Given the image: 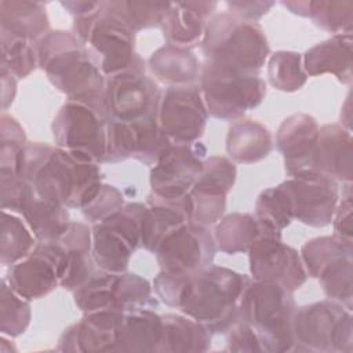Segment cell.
I'll return each mask as SVG.
<instances>
[{"label":"cell","instance_id":"cell-1","mask_svg":"<svg viewBox=\"0 0 353 353\" xmlns=\"http://www.w3.org/2000/svg\"><path fill=\"white\" fill-rule=\"evenodd\" d=\"M18 174L40 197L66 208H83L102 185L98 164L40 142L23 148Z\"/></svg>","mask_w":353,"mask_h":353},{"label":"cell","instance_id":"cell-2","mask_svg":"<svg viewBox=\"0 0 353 353\" xmlns=\"http://www.w3.org/2000/svg\"><path fill=\"white\" fill-rule=\"evenodd\" d=\"M34 50L39 68L69 101L103 108L106 76L95 55L73 33L48 32L34 43Z\"/></svg>","mask_w":353,"mask_h":353},{"label":"cell","instance_id":"cell-3","mask_svg":"<svg viewBox=\"0 0 353 353\" xmlns=\"http://www.w3.org/2000/svg\"><path fill=\"white\" fill-rule=\"evenodd\" d=\"M248 281L244 274L211 263L188 276L176 307L211 334L226 332L237 319L239 301Z\"/></svg>","mask_w":353,"mask_h":353},{"label":"cell","instance_id":"cell-4","mask_svg":"<svg viewBox=\"0 0 353 353\" xmlns=\"http://www.w3.org/2000/svg\"><path fill=\"white\" fill-rule=\"evenodd\" d=\"M204 62L247 74H258L269 55V44L256 22L232 12L214 14L200 41Z\"/></svg>","mask_w":353,"mask_h":353},{"label":"cell","instance_id":"cell-5","mask_svg":"<svg viewBox=\"0 0 353 353\" xmlns=\"http://www.w3.org/2000/svg\"><path fill=\"white\" fill-rule=\"evenodd\" d=\"M295 301L290 291L269 281H248L237 306V319L258 338L261 352L283 353L292 349Z\"/></svg>","mask_w":353,"mask_h":353},{"label":"cell","instance_id":"cell-6","mask_svg":"<svg viewBox=\"0 0 353 353\" xmlns=\"http://www.w3.org/2000/svg\"><path fill=\"white\" fill-rule=\"evenodd\" d=\"M73 32L95 55L106 77L127 70H145V62L135 51V32L114 15L105 1H99L91 14L76 18Z\"/></svg>","mask_w":353,"mask_h":353},{"label":"cell","instance_id":"cell-7","mask_svg":"<svg viewBox=\"0 0 353 353\" xmlns=\"http://www.w3.org/2000/svg\"><path fill=\"white\" fill-rule=\"evenodd\" d=\"M317 353H352L353 317L335 301L296 307L292 317V349Z\"/></svg>","mask_w":353,"mask_h":353},{"label":"cell","instance_id":"cell-8","mask_svg":"<svg viewBox=\"0 0 353 353\" xmlns=\"http://www.w3.org/2000/svg\"><path fill=\"white\" fill-rule=\"evenodd\" d=\"M199 88L208 114L219 120L240 119L266 95V84L258 74L239 73L208 62L200 68Z\"/></svg>","mask_w":353,"mask_h":353},{"label":"cell","instance_id":"cell-9","mask_svg":"<svg viewBox=\"0 0 353 353\" xmlns=\"http://www.w3.org/2000/svg\"><path fill=\"white\" fill-rule=\"evenodd\" d=\"M51 130L58 148L83 161L105 163L108 116L103 108L68 101L54 117Z\"/></svg>","mask_w":353,"mask_h":353},{"label":"cell","instance_id":"cell-10","mask_svg":"<svg viewBox=\"0 0 353 353\" xmlns=\"http://www.w3.org/2000/svg\"><path fill=\"white\" fill-rule=\"evenodd\" d=\"M145 204L123 205L114 215L92 223V259L108 273H124L135 250L141 245Z\"/></svg>","mask_w":353,"mask_h":353},{"label":"cell","instance_id":"cell-11","mask_svg":"<svg viewBox=\"0 0 353 353\" xmlns=\"http://www.w3.org/2000/svg\"><path fill=\"white\" fill-rule=\"evenodd\" d=\"M353 245L335 236L306 241L301 248L305 270L317 279L324 294L352 309L353 299Z\"/></svg>","mask_w":353,"mask_h":353},{"label":"cell","instance_id":"cell-12","mask_svg":"<svg viewBox=\"0 0 353 353\" xmlns=\"http://www.w3.org/2000/svg\"><path fill=\"white\" fill-rule=\"evenodd\" d=\"M172 146L161 130L157 113H150L131 121H108L105 163H120L135 159L154 165Z\"/></svg>","mask_w":353,"mask_h":353},{"label":"cell","instance_id":"cell-13","mask_svg":"<svg viewBox=\"0 0 353 353\" xmlns=\"http://www.w3.org/2000/svg\"><path fill=\"white\" fill-rule=\"evenodd\" d=\"M208 112L199 85H174L160 95L157 120L174 145L197 142L205 130Z\"/></svg>","mask_w":353,"mask_h":353},{"label":"cell","instance_id":"cell-14","mask_svg":"<svg viewBox=\"0 0 353 353\" xmlns=\"http://www.w3.org/2000/svg\"><path fill=\"white\" fill-rule=\"evenodd\" d=\"M215 251V240L210 230L189 222L167 233L154 254L161 270L190 274L210 266Z\"/></svg>","mask_w":353,"mask_h":353},{"label":"cell","instance_id":"cell-15","mask_svg":"<svg viewBox=\"0 0 353 353\" xmlns=\"http://www.w3.org/2000/svg\"><path fill=\"white\" fill-rule=\"evenodd\" d=\"M161 92L145 70H127L106 77L103 108L109 120L131 121L157 113Z\"/></svg>","mask_w":353,"mask_h":353},{"label":"cell","instance_id":"cell-16","mask_svg":"<svg viewBox=\"0 0 353 353\" xmlns=\"http://www.w3.org/2000/svg\"><path fill=\"white\" fill-rule=\"evenodd\" d=\"M248 258L254 280L274 283L290 292L306 281L301 254L281 239L261 236L248 250Z\"/></svg>","mask_w":353,"mask_h":353},{"label":"cell","instance_id":"cell-17","mask_svg":"<svg viewBox=\"0 0 353 353\" xmlns=\"http://www.w3.org/2000/svg\"><path fill=\"white\" fill-rule=\"evenodd\" d=\"M320 127L316 119L306 113L287 117L276 134V146L283 154L285 171L295 179H320L316 167V146Z\"/></svg>","mask_w":353,"mask_h":353},{"label":"cell","instance_id":"cell-18","mask_svg":"<svg viewBox=\"0 0 353 353\" xmlns=\"http://www.w3.org/2000/svg\"><path fill=\"white\" fill-rule=\"evenodd\" d=\"M205 148L199 142L174 145L150 170L152 193L163 199H179L192 190L204 163Z\"/></svg>","mask_w":353,"mask_h":353},{"label":"cell","instance_id":"cell-19","mask_svg":"<svg viewBox=\"0 0 353 353\" xmlns=\"http://www.w3.org/2000/svg\"><path fill=\"white\" fill-rule=\"evenodd\" d=\"M44 244L55 259L59 285L62 288L76 291L99 272L91 254V228L85 223L70 222L62 236Z\"/></svg>","mask_w":353,"mask_h":353},{"label":"cell","instance_id":"cell-20","mask_svg":"<svg viewBox=\"0 0 353 353\" xmlns=\"http://www.w3.org/2000/svg\"><path fill=\"white\" fill-rule=\"evenodd\" d=\"M287 199L292 219L323 228L332 222V216L339 201L336 182L320 178L314 181L287 179L279 185Z\"/></svg>","mask_w":353,"mask_h":353},{"label":"cell","instance_id":"cell-21","mask_svg":"<svg viewBox=\"0 0 353 353\" xmlns=\"http://www.w3.org/2000/svg\"><path fill=\"white\" fill-rule=\"evenodd\" d=\"M124 310H98L69 325L59 338L58 350L79 353H110L116 350Z\"/></svg>","mask_w":353,"mask_h":353},{"label":"cell","instance_id":"cell-22","mask_svg":"<svg viewBox=\"0 0 353 353\" xmlns=\"http://www.w3.org/2000/svg\"><path fill=\"white\" fill-rule=\"evenodd\" d=\"M6 281L28 301L46 296L59 284L57 265L39 243L26 258L11 265Z\"/></svg>","mask_w":353,"mask_h":353},{"label":"cell","instance_id":"cell-23","mask_svg":"<svg viewBox=\"0 0 353 353\" xmlns=\"http://www.w3.org/2000/svg\"><path fill=\"white\" fill-rule=\"evenodd\" d=\"M216 1H176L161 23L167 44L190 48L200 44L205 25L216 8Z\"/></svg>","mask_w":353,"mask_h":353},{"label":"cell","instance_id":"cell-24","mask_svg":"<svg viewBox=\"0 0 353 353\" xmlns=\"http://www.w3.org/2000/svg\"><path fill=\"white\" fill-rule=\"evenodd\" d=\"M316 167L321 178L352 183L353 139L349 130L338 124L320 127L316 146Z\"/></svg>","mask_w":353,"mask_h":353},{"label":"cell","instance_id":"cell-25","mask_svg":"<svg viewBox=\"0 0 353 353\" xmlns=\"http://www.w3.org/2000/svg\"><path fill=\"white\" fill-rule=\"evenodd\" d=\"M148 199L142 221L141 245L154 252L167 233L192 222V201L189 194L179 199H163L150 193Z\"/></svg>","mask_w":353,"mask_h":353},{"label":"cell","instance_id":"cell-26","mask_svg":"<svg viewBox=\"0 0 353 353\" xmlns=\"http://www.w3.org/2000/svg\"><path fill=\"white\" fill-rule=\"evenodd\" d=\"M15 211L22 214L39 243L57 240L70 225L66 207L40 197L28 183H25Z\"/></svg>","mask_w":353,"mask_h":353},{"label":"cell","instance_id":"cell-27","mask_svg":"<svg viewBox=\"0 0 353 353\" xmlns=\"http://www.w3.org/2000/svg\"><path fill=\"white\" fill-rule=\"evenodd\" d=\"M302 66L307 76L334 74L341 83H352L353 39L352 34H334L332 37L309 48Z\"/></svg>","mask_w":353,"mask_h":353},{"label":"cell","instance_id":"cell-28","mask_svg":"<svg viewBox=\"0 0 353 353\" xmlns=\"http://www.w3.org/2000/svg\"><path fill=\"white\" fill-rule=\"evenodd\" d=\"M46 7L37 1L1 0L0 34L36 43L50 30Z\"/></svg>","mask_w":353,"mask_h":353},{"label":"cell","instance_id":"cell-29","mask_svg":"<svg viewBox=\"0 0 353 353\" xmlns=\"http://www.w3.org/2000/svg\"><path fill=\"white\" fill-rule=\"evenodd\" d=\"M161 335V316L152 309L127 310L120 325L114 352H159Z\"/></svg>","mask_w":353,"mask_h":353},{"label":"cell","instance_id":"cell-30","mask_svg":"<svg viewBox=\"0 0 353 353\" xmlns=\"http://www.w3.org/2000/svg\"><path fill=\"white\" fill-rule=\"evenodd\" d=\"M273 149L269 130L258 121H236L226 137V152L234 163L252 164L263 160Z\"/></svg>","mask_w":353,"mask_h":353},{"label":"cell","instance_id":"cell-31","mask_svg":"<svg viewBox=\"0 0 353 353\" xmlns=\"http://www.w3.org/2000/svg\"><path fill=\"white\" fill-rule=\"evenodd\" d=\"M148 65L152 73L170 87L193 84L199 79L201 68L189 48L170 44L156 50Z\"/></svg>","mask_w":353,"mask_h":353},{"label":"cell","instance_id":"cell-32","mask_svg":"<svg viewBox=\"0 0 353 353\" xmlns=\"http://www.w3.org/2000/svg\"><path fill=\"white\" fill-rule=\"evenodd\" d=\"M291 12L310 18L321 29L334 34H352L353 1L350 0H314L283 1Z\"/></svg>","mask_w":353,"mask_h":353},{"label":"cell","instance_id":"cell-33","mask_svg":"<svg viewBox=\"0 0 353 353\" xmlns=\"http://www.w3.org/2000/svg\"><path fill=\"white\" fill-rule=\"evenodd\" d=\"M159 353L205 352L211 345V332L190 317L165 314Z\"/></svg>","mask_w":353,"mask_h":353},{"label":"cell","instance_id":"cell-34","mask_svg":"<svg viewBox=\"0 0 353 353\" xmlns=\"http://www.w3.org/2000/svg\"><path fill=\"white\" fill-rule=\"evenodd\" d=\"M261 237L259 225L252 214L233 212L218 221L214 240L219 251L225 254L248 252Z\"/></svg>","mask_w":353,"mask_h":353},{"label":"cell","instance_id":"cell-35","mask_svg":"<svg viewBox=\"0 0 353 353\" xmlns=\"http://www.w3.org/2000/svg\"><path fill=\"white\" fill-rule=\"evenodd\" d=\"M254 216L259 225L261 236L281 239V232L291 223L292 215L279 186L265 189L258 196Z\"/></svg>","mask_w":353,"mask_h":353},{"label":"cell","instance_id":"cell-36","mask_svg":"<svg viewBox=\"0 0 353 353\" xmlns=\"http://www.w3.org/2000/svg\"><path fill=\"white\" fill-rule=\"evenodd\" d=\"M106 7L117 15L132 32L146 28L161 26L170 1H138V0H116L105 1Z\"/></svg>","mask_w":353,"mask_h":353},{"label":"cell","instance_id":"cell-37","mask_svg":"<svg viewBox=\"0 0 353 353\" xmlns=\"http://www.w3.org/2000/svg\"><path fill=\"white\" fill-rule=\"evenodd\" d=\"M36 247L34 234L15 215L1 211V237H0V262L14 265L26 258Z\"/></svg>","mask_w":353,"mask_h":353},{"label":"cell","instance_id":"cell-38","mask_svg":"<svg viewBox=\"0 0 353 353\" xmlns=\"http://www.w3.org/2000/svg\"><path fill=\"white\" fill-rule=\"evenodd\" d=\"M269 83L284 92H294L302 88L307 74L302 66V57L294 51H277L268 62Z\"/></svg>","mask_w":353,"mask_h":353},{"label":"cell","instance_id":"cell-39","mask_svg":"<svg viewBox=\"0 0 353 353\" xmlns=\"http://www.w3.org/2000/svg\"><path fill=\"white\" fill-rule=\"evenodd\" d=\"M32 312L28 299L19 296L8 285L6 279L0 288V330L3 335L18 336L30 323Z\"/></svg>","mask_w":353,"mask_h":353},{"label":"cell","instance_id":"cell-40","mask_svg":"<svg viewBox=\"0 0 353 353\" xmlns=\"http://www.w3.org/2000/svg\"><path fill=\"white\" fill-rule=\"evenodd\" d=\"M236 174V165L230 160L221 156L208 157L192 190L226 197L234 185Z\"/></svg>","mask_w":353,"mask_h":353},{"label":"cell","instance_id":"cell-41","mask_svg":"<svg viewBox=\"0 0 353 353\" xmlns=\"http://www.w3.org/2000/svg\"><path fill=\"white\" fill-rule=\"evenodd\" d=\"M1 68L7 69L18 79L28 77L39 66L34 44L0 34Z\"/></svg>","mask_w":353,"mask_h":353},{"label":"cell","instance_id":"cell-42","mask_svg":"<svg viewBox=\"0 0 353 353\" xmlns=\"http://www.w3.org/2000/svg\"><path fill=\"white\" fill-rule=\"evenodd\" d=\"M123 205L124 201L121 192L112 185L102 183L97 194L81 208V211L90 222L97 223L114 215L123 208Z\"/></svg>","mask_w":353,"mask_h":353},{"label":"cell","instance_id":"cell-43","mask_svg":"<svg viewBox=\"0 0 353 353\" xmlns=\"http://www.w3.org/2000/svg\"><path fill=\"white\" fill-rule=\"evenodd\" d=\"M228 350L230 352H261L259 342L251 327L240 319L229 327Z\"/></svg>","mask_w":353,"mask_h":353},{"label":"cell","instance_id":"cell-44","mask_svg":"<svg viewBox=\"0 0 353 353\" xmlns=\"http://www.w3.org/2000/svg\"><path fill=\"white\" fill-rule=\"evenodd\" d=\"M352 210H353L352 194L347 193V196L342 197V200L338 201L334 216H332L334 236L350 244H352Z\"/></svg>","mask_w":353,"mask_h":353},{"label":"cell","instance_id":"cell-45","mask_svg":"<svg viewBox=\"0 0 353 353\" xmlns=\"http://www.w3.org/2000/svg\"><path fill=\"white\" fill-rule=\"evenodd\" d=\"M226 6L230 10L229 12H232L233 15L245 21L255 22L256 19L262 18L274 6V3L251 0V1H228Z\"/></svg>","mask_w":353,"mask_h":353},{"label":"cell","instance_id":"cell-46","mask_svg":"<svg viewBox=\"0 0 353 353\" xmlns=\"http://www.w3.org/2000/svg\"><path fill=\"white\" fill-rule=\"evenodd\" d=\"M1 106L6 110L10 103H12L17 92V80L12 73L1 68Z\"/></svg>","mask_w":353,"mask_h":353},{"label":"cell","instance_id":"cell-47","mask_svg":"<svg viewBox=\"0 0 353 353\" xmlns=\"http://www.w3.org/2000/svg\"><path fill=\"white\" fill-rule=\"evenodd\" d=\"M61 6L65 7L69 14L80 18L91 14L99 6V1H62Z\"/></svg>","mask_w":353,"mask_h":353}]
</instances>
